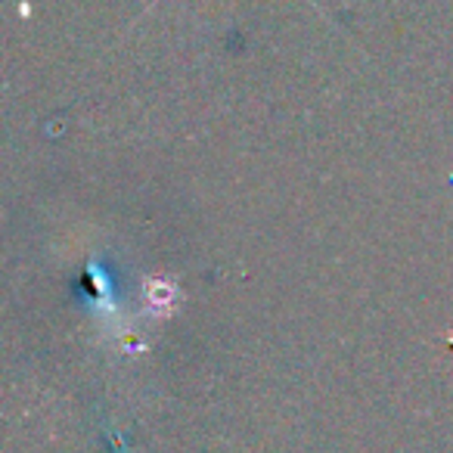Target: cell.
Masks as SVG:
<instances>
[{
	"label": "cell",
	"instance_id": "6da1fadb",
	"mask_svg": "<svg viewBox=\"0 0 453 453\" xmlns=\"http://www.w3.org/2000/svg\"><path fill=\"white\" fill-rule=\"evenodd\" d=\"M143 296H146V314L152 317H171L177 308V286L171 280L150 277L143 280Z\"/></svg>",
	"mask_w": 453,
	"mask_h": 453
}]
</instances>
